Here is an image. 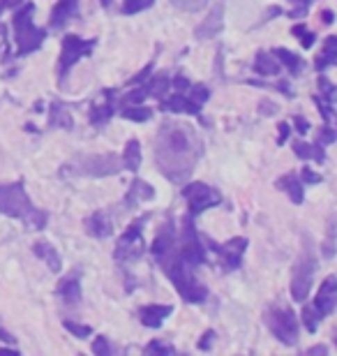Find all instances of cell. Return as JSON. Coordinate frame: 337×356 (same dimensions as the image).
Wrapping results in <instances>:
<instances>
[{"instance_id":"1","label":"cell","mask_w":337,"mask_h":356,"mask_svg":"<svg viewBox=\"0 0 337 356\" xmlns=\"http://www.w3.org/2000/svg\"><path fill=\"white\" fill-rule=\"evenodd\" d=\"M155 165L164 178L183 185L204 155V141L190 123L164 120L155 137Z\"/></svg>"},{"instance_id":"2","label":"cell","mask_w":337,"mask_h":356,"mask_svg":"<svg viewBox=\"0 0 337 356\" xmlns=\"http://www.w3.org/2000/svg\"><path fill=\"white\" fill-rule=\"evenodd\" d=\"M0 213L10 218H19L31 227V229H44L49 216L44 211L35 209V204L28 199L24 183L0 185Z\"/></svg>"},{"instance_id":"3","label":"cell","mask_w":337,"mask_h":356,"mask_svg":"<svg viewBox=\"0 0 337 356\" xmlns=\"http://www.w3.org/2000/svg\"><path fill=\"white\" fill-rule=\"evenodd\" d=\"M160 268L169 275V280L174 282L178 294H181L188 303H197L199 305V303H204L208 298V289L197 280L195 275H192V270H190L192 266L185 264L178 252L167 261V264H162Z\"/></svg>"},{"instance_id":"4","label":"cell","mask_w":337,"mask_h":356,"mask_svg":"<svg viewBox=\"0 0 337 356\" xmlns=\"http://www.w3.org/2000/svg\"><path fill=\"white\" fill-rule=\"evenodd\" d=\"M314 270H317V254H314V243L312 238L305 234L303 238V250H300L296 266H293L291 273V296L293 301L303 303L310 296L312 289V280H314Z\"/></svg>"},{"instance_id":"5","label":"cell","mask_w":337,"mask_h":356,"mask_svg":"<svg viewBox=\"0 0 337 356\" xmlns=\"http://www.w3.org/2000/svg\"><path fill=\"white\" fill-rule=\"evenodd\" d=\"M33 12H35L33 3H26L24 7H19L14 12L12 24H14V35H17V56H28L38 51L47 38V31H42V28L33 24Z\"/></svg>"},{"instance_id":"6","label":"cell","mask_w":337,"mask_h":356,"mask_svg":"<svg viewBox=\"0 0 337 356\" xmlns=\"http://www.w3.org/2000/svg\"><path fill=\"white\" fill-rule=\"evenodd\" d=\"M123 158L113 153H104V155H76L69 165L63 167L65 174H74V176H113L123 169Z\"/></svg>"},{"instance_id":"7","label":"cell","mask_w":337,"mask_h":356,"mask_svg":"<svg viewBox=\"0 0 337 356\" xmlns=\"http://www.w3.org/2000/svg\"><path fill=\"white\" fill-rule=\"evenodd\" d=\"M263 322H266L270 333L282 345L293 347L298 343V319H296V315H293L291 308H284V305L268 308L266 315H263Z\"/></svg>"},{"instance_id":"8","label":"cell","mask_w":337,"mask_h":356,"mask_svg":"<svg viewBox=\"0 0 337 356\" xmlns=\"http://www.w3.org/2000/svg\"><path fill=\"white\" fill-rule=\"evenodd\" d=\"M150 220V213H143L134 220V222L127 227L123 236L118 238V245L113 250V259L118 264H127V261L139 259L143 254V225Z\"/></svg>"},{"instance_id":"9","label":"cell","mask_w":337,"mask_h":356,"mask_svg":"<svg viewBox=\"0 0 337 356\" xmlns=\"http://www.w3.org/2000/svg\"><path fill=\"white\" fill-rule=\"evenodd\" d=\"M178 254L188 266H202L206 264V250L199 241L197 227H195V216L188 213L183 218V232H181V245H178Z\"/></svg>"},{"instance_id":"10","label":"cell","mask_w":337,"mask_h":356,"mask_svg":"<svg viewBox=\"0 0 337 356\" xmlns=\"http://www.w3.org/2000/svg\"><path fill=\"white\" fill-rule=\"evenodd\" d=\"M97 40H81L76 35H65L63 38V49H60V63H58V74H60V81L65 79L67 72L72 67L76 65L83 56H90L92 49H95Z\"/></svg>"},{"instance_id":"11","label":"cell","mask_w":337,"mask_h":356,"mask_svg":"<svg viewBox=\"0 0 337 356\" xmlns=\"http://www.w3.org/2000/svg\"><path fill=\"white\" fill-rule=\"evenodd\" d=\"M183 197L188 199L190 204V213L192 216H199V213H204L206 209H211V206H217L222 202V195L215 188L206 183H192L188 188L183 190Z\"/></svg>"},{"instance_id":"12","label":"cell","mask_w":337,"mask_h":356,"mask_svg":"<svg viewBox=\"0 0 337 356\" xmlns=\"http://www.w3.org/2000/svg\"><path fill=\"white\" fill-rule=\"evenodd\" d=\"M247 238L243 236H236L231 241H227L224 245H217L215 241H211V250H215L220 254V264L222 270H236L243 264V254L247 250Z\"/></svg>"},{"instance_id":"13","label":"cell","mask_w":337,"mask_h":356,"mask_svg":"<svg viewBox=\"0 0 337 356\" xmlns=\"http://www.w3.org/2000/svg\"><path fill=\"white\" fill-rule=\"evenodd\" d=\"M153 257L157 264H167V261L174 257V254L178 252V248H176V229H174V222L171 220H167L162 227H160V232L155 234V241H153Z\"/></svg>"},{"instance_id":"14","label":"cell","mask_w":337,"mask_h":356,"mask_svg":"<svg viewBox=\"0 0 337 356\" xmlns=\"http://www.w3.org/2000/svg\"><path fill=\"white\" fill-rule=\"evenodd\" d=\"M337 308V277L328 275L314 298V310L319 312V317H328Z\"/></svg>"},{"instance_id":"15","label":"cell","mask_w":337,"mask_h":356,"mask_svg":"<svg viewBox=\"0 0 337 356\" xmlns=\"http://www.w3.org/2000/svg\"><path fill=\"white\" fill-rule=\"evenodd\" d=\"M222 28H224V5H213L211 12H208V17L202 21V24L197 26L195 31V38L197 40H211V38H217L222 33Z\"/></svg>"},{"instance_id":"16","label":"cell","mask_w":337,"mask_h":356,"mask_svg":"<svg viewBox=\"0 0 337 356\" xmlns=\"http://www.w3.org/2000/svg\"><path fill=\"white\" fill-rule=\"evenodd\" d=\"M150 199H155L153 185H148L146 181H141V178H134L130 190H127V195L123 199V206L127 211H132L136 206H141L143 202H150Z\"/></svg>"},{"instance_id":"17","label":"cell","mask_w":337,"mask_h":356,"mask_svg":"<svg viewBox=\"0 0 337 356\" xmlns=\"http://www.w3.org/2000/svg\"><path fill=\"white\" fill-rule=\"evenodd\" d=\"M106 99L102 104H95L90 109V123L99 127V125H106L111 120V116L116 113V102H118V90H104Z\"/></svg>"},{"instance_id":"18","label":"cell","mask_w":337,"mask_h":356,"mask_svg":"<svg viewBox=\"0 0 337 356\" xmlns=\"http://www.w3.org/2000/svg\"><path fill=\"white\" fill-rule=\"evenodd\" d=\"M171 312H174V305L150 303V305H143L139 310V319L143 326H148V329H160L162 322L171 315Z\"/></svg>"},{"instance_id":"19","label":"cell","mask_w":337,"mask_h":356,"mask_svg":"<svg viewBox=\"0 0 337 356\" xmlns=\"http://www.w3.org/2000/svg\"><path fill=\"white\" fill-rule=\"evenodd\" d=\"M162 111H174V113H192V116H202V106L195 104L185 92H176L174 97H162Z\"/></svg>"},{"instance_id":"20","label":"cell","mask_w":337,"mask_h":356,"mask_svg":"<svg viewBox=\"0 0 337 356\" xmlns=\"http://www.w3.org/2000/svg\"><path fill=\"white\" fill-rule=\"evenodd\" d=\"M85 232L95 238H109L113 234V225H111V220L104 211H97L85 220Z\"/></svg>"},{"instance_id":"21","label":"cell","mask_w":337,"mask_h":356,"mask_svg":"<svg viewBox=\"0 0 337 356\" xmlns=\"http://www.w3.org/2000/svg\"><path fill=\"white\" fill-rule=\"evenodd\" d=\"M76 12H79V0H58L54 5L49 24H51V28H63L72 17H76Z\"/></svg>"},{"instance_id":"22","label":"cell","mask_w":337,"mask_h":356,"mask_svg":"<svg viewBox=\"0 0 337 356\" xmlns=\"http://www.w3.org/2000/svg\"><path fill=\"white\" fill-rule=\"evenodd\" d=\"M277 188L279 190H284L286 195H289V199L293 204H303V199H305V190H303V183L298 181V176L296 174H286L282 176L277 181Z\"/></svg>"},{"instance_id":"23","label":"cell","mask_w":337,"mask_h":356,"mask_svg":"<svg viewBox=\"0 0 337 356\" xmlns=\"http://www.w3.org/2000/svg\"><path fill=\"white\" fill-rule=\"evenodd\" d=\"M58 296L67 305H79V303H81V284H79L76 275H69V277H65V280L58 284Z\"/></svg>"},{"instance_id":"24","label":"cell","mask_w":337,"mask_h":356,"mask_svg":"<svg viewBox=\"0 0 337 356\" xmlns=\"http://www.w3.org/2000/svg\"><path fill=\"white\" fill-rule=\"evenodd\" d=\"M33 252L38 254V257L44 261V264L54 270V273H58V270L63 268V261H60V254L56 252V248L54 245H49L44 243V241H40V243H35L33 245Z\"/></svg>"},{"instance_id":"25","label":"cell","mask_w":337,"mask_h":356,"mask_svg":"<svg viewBox=\"0 0 337 356\" xmlns=\"http://www.w3.org/2000/svg\"><path fill=\"white\" fill-rule=\"evenodd\" d=\"M254 70H256V74H261V76H277L282 72V65H279V60H275L272 54L259 51L254 58Z\"/></svg>"},{"instance_id":"26","label":"cell","mask_w":337,"mask_h":356,"mask_svg":"<svg viewBox=\"0 0 337 356\" xmlns=\"http://www.w3.org/2000/svg\"><path fill=\"white\" fill-rule=\"evenodd\" d=\"M272 56L279 58V65H284L286 70H289L291 76H298L305 70V60L300 58V56L293 54V51H289V49H275Z\"/></svg>"},{"instance_id":"27","label":"cell","mask_w":337,"mask_h":356,"mask_svg":"<svg viewBox=\"0 0 337 356\" xmlns=\"http://www.w3.org/2000/svg\"><path fill=\"white\" fill-rule=\"evenodd\" d=\"M337 63V38H326L324 42V49H321V54L317 56V60H314V67L319 70V72H324L331 65Z\"/></svg>"},{"instance_id":"28","label":"cell","mask_w":337,"mask_h":356,"mask_svg":"<svg viewBox=\"0 0 337 356\" xmlns=\"http://www.w3.org/2000/svg\"><path fill=\"white\" fill-rule=\"evenodd\" d=\"M293 153L298 155L300 160H317L319 165H324L326 162V153H324V146L319 144H305V141H296V144H293Z\"/></svg>"},{"instance_id":"29","label":"cell","mask_w":337,"mask_h":356,"mask_svg":"<svg viewBox=\"0 0 337 356\" xmlns=\"http://www.w3.org/2000/svg\"><path fill=\"white\" fill-rule=\"evenodd\" d=\"M49 125L51 127H63V130H72V116L69 109L63 102H54L51 104V116H49Z\"/></svg>"},{"instance_id":"30","label":"cell","mask_w":337,"mask_h":356,"mask_svg":"<svg viewBox=\"0 0 337 356\" xmlns=\"http://www.w3.org/2000/svg\"><path fill=\"white\" fill-rule=\"evenodd\" d=\"M123 165L130 169V172H139V167H141V144L136 139H130L125 144Z\"/></svg>"},{"instance_id":"31","label":"cell","mask_w":337,"mask_h":356,"mask_svg":"<svg viewBox=\"0 0 337 356\" xmlns=\"http://www.w3.org/2000/svg\"><path fill=\"white\" fill-rule=\"evenodd\" d=\"M120 116L127 118V120H136V123H146V120L153 116V109L132 104V106H123V109H120Z\"/></svg>"},{"instance_id":"32","label":"cell","mask_w":337,"mask_h":356,"mask_svg":"<svg viewBox=\"0 0 337 356\" xmlns=\"http://www.w3.org/2000/svg\"><path fill=\"white\" fill-rule=\"evenodd\" d=\"M335 245H337V238H335V220H331V225H328V236H326L324 243H321V254H324V259H333L335 257Z\"/></svg>"},{"instance_id":"33","label":"cell","mask_w":337,"mask_h":356,"mask_svg":"<svg viewBox=\"0 0 337 356\" xmlns=\"http://www.w3.org/2000/svg\"><path fill=\"white\" fill-rule=\"evenodd\" d=\"M188 97L192 99L195 104L204 106L208 99H211V90H208V86H204V83H197V86H190L188 88Z\"/></svg>"},{"instance_id":"34","label":"cell","mask_w":337,"mask_h":356,"mask_svg":"<svg viewBox=\"0 0 337 356\" xmlns=\"http://www.w3.org/2000/svg\"><path fill=\"white\" fill-rule=\"evenodd\" d=\"M291 33L300 40V44H303V49H312V44L317 42V38H314V33L307 31V26H305V24H296V26L291 28Z\"/></svg>"},{"instance_id":"35","label":"cell","mask_w":337,"mask_h":356,"mask_svg":"<svg viewBox=\"0 0 337 356\" xmlns=\"http://www.w3.org/2000/svg\"><path fill=\"white\" fill-rule=\"evenodd\" d=\"M300 317H303V326H305V329L307 331H310V333H314V331H317V326H319V312L317 310H314V305H305V308H303V315H300Z\"/></svg>"},{"instance_id":"36","label":"cell","mask_w":337,"mask_h":356,"mask_svg":"<svg viewBox=\"0 0 337 356\" xmlns=\"http://www.w3.org/2000/svg\"><path fill=\"white\" fill-rule=\"evenodd\" d=\"M153 5H155V0H123L120 12H123V14H136V12L148 10V7H153Z\"/></svg>"},{"instance_id":"37","label":"cell","mask_w":337,"mask_h":356,"mask_svg":"<svg viewBox=\"0 0 337 356\" xmlns=\"http://www.w3.org/2000/svg\"><path fill=\"white\" fill-rule=\"evenodd\" d=\"M171 3L183 12H199V10H204L211 0H171Z\"/></svg>"},{"instance_id":"38","label":"cell","mask_w":337,"mask_h":356,"mask_svg":"<svg viewBox=\"0 0 337 356\" xmlns=\"http://www.w3.org/2000/svg\"><path fill=\"white\" fill-rule=\"evenodd\" d=\"M63 326H65V329H67L74 338H88L90 333H92L90 326H85V324H76V322H72V319H65V322H63Z\"/></svg>"},{"instance_id":"39","label":"cell","mask_w":337,"mask_h":356,"mask_svg":"<svg viewBox=\"0 0 337 356\" xmlns=\"http://www.w3.org/2000/svg\"><path fill=\"white\" fill-rule=\"evenodd\" d=\"M146 354H162V356H169V354H174V347L171 345H164L160 343V340H153L150 345H146V350H143Z\"/></svg>"},{"instance_id":"40","label":"cell","mask_w":337,"mask_h":356,"mask_svg":"<svg viewBox=\"0 0 337 356\" xmlns=\"http://www.w3.org/2000/svg\"><path fill=\"white\" fill-rule=\"evenodd\" d=\"M317 141L321 146H328V144H333V141H337V132L335 130H331V127H321L319 130V134H317Z\"/></svg>"},{"instance_id":"41","label":"cell","mask_w":337,"mask_h":356,"mask_svg":"<svg viewBox=\"0 0 337 356\" xmlns=\"http://www.w3.org/2000/svg\"><path fill=\"white\" fill-rule=\"evenodd\" d=\"M319 90H321V97H328V99H335L333 95H335V92H337V88L333 86V83L331 81H328L326 79V76H319Z\"/></svg>"},{"instance_id":"42","label":"cell","mask_w":337,"mask_h":356,"mask_svg":"<svg viewBox=\"0 0 337 356\" xmlns=\"http://www.w3.org/2000/svg\"><path fill=\"white\" fill-rule=\"evenodd\" d=\"M92 352H95L97 356H109L111 354V347H109V343H106L104 336H99L95 343H92Z\"/></svg>"},{"instance_id":"43","label":"cell","mask_w":337,"mask_h":356,"mask_svg":"<svg viewBox=\"0 0 337 356\" xmlns=\"http://www.w3.org/2000/svg\"><path fill=\"white\" fill-rule=\"evenodd\" d=\"M300 178H303V183H307V185H317V183H321V174L312 172L310 167H303V172H300Z\"/></svg>"},{"instance_id":"44","label":"cell","mask_w":337,"mask_h":356,"mask_svg":"<svg viewBox=\"0 0 337 356\" xmlns=\"http://www.w3.org/2000/svg\"><path fill=\"white\" fill-rule=\"evenodd\" d=\"M153 70H155V63H148V65L143 67L139 74H134V76H132V79H130V83H143V81L148 79L150 74H153Z\"/></svg>"},{"instance_id":"45","label":"cell","mask_w":337,"mask_h":356,"mask_svg":"<svg viewBox=\"0 0 337 356\" xmlns=\"http://www.w3.org/2000/svg\"><path fill=\"white\" fill-rule=\"evenodd\" d=\"M213 343H215V331H206L202 336V340H199V350L208 352L213 347Z\"/></svg>"},{"instance_id":"46","label":"cell","mask_w":337,"mask_h":356,"mask_svg":"<svg viewBox=\"0 0 337 356\" xmlns=\"http://www.w3.org/2000/svg\"><path fill=\"white\" fill-rule=\"evenodd\" d=\"M277 132H279V137H277V146H284V141L289 139V134H291L289 123H277Z\"/></svg>"},{"instance_id":"47","label":"cell","mask_w":337,"mask_h":356,"mask_svg":"<svg viewBox=\"0 0 337 356\" xmlns=\"http://www.w3.org/2000/svg\"><path fill=\"white\" fill-rule=\"evenodd\" d=\"M171 83H174V88H176V92H185V90H188V88L192 86V83L188 81V76H185V74H178V76H176V79H174V81H171Z\"/></svg>"},{"instance_id":"48","label":"cell","mask_w":337,"mask_h":356,"mask_svg":"<svg viewBox=\"0 0 337 356\" xmlns=\"http://www.w3.org/2000/svg\"><path fill=\"white\" fill-rule=\"evenodd\" d=\"M293 125H296L298 134H307V130H310V120L303 116H293Z\"/></svg>"},{"instance_id":"49","label":"cell","mask_w":337,"mask_h":356,"mask_svg":"<svg viewBox=\"0 0 337 356\" xmlns=\"http://www.w3.org/2000/svg\"><path fill=\"white\" fill-rule=\"evenodd\" d=\"M317 354H328V347L326 345H314V347H310V350H307V356H317Z\"/></svg>"},{"instance_id":"50","label":"cell","mask_w":337,"mask_h":356,"mask_svg":"<svg viewBox=\"0 0 337 356\" xmlns=\"http://www.w3.org/2000/svg\"><path fill=\"white\" fill-rule=\"evenodd\" d=\"M333 21H335V14H333L331 10H324V12H321V24H324V26H331Z\"/></svg>"},{"instance_id":"51","label":"cell","mask_w":337,"mask_h":356,"mask_svg":"<svg viewBox=\"0 0 337 356\" xmlns=\"http://www.w3.org/2000/svg\"><path fill=\"white\" fill-rule=\"evenodd\" d=\"M279 14H282V10H279V7H272V10L266 14V17L261 19V24H268V21H270L272 17H279Z\"/></svg>"},{"instance_id":"52","label":"cell","mask_w":337,"mask_h":356,"mask_svg":"<svg viewBox=\"0 0 337 356\" xmlns=\"http://www.w3.org/2000/svg\"><path fill=\"white\" fill-rule=\"evenodd\" d=\"M0 340H3V343H14V338L5 329H0Z\"/></svg>"},{"instance_id":"53","label":"cell","mask_w":337,"mask_h":356,"mask_svg":"<svg viewBox=\"0 0 337 356\" xmlns=\"http://www.w3.org/2000/svg\"><path fill=\"white\" fill-rule=\"evenodd\" d=\"M291 5H296V7H307L310 3H314V0H289Z\"/></svg>"},{"instance_id":"54","label":"cell","mask_w":337,"mask_h":356,"mask_svg":"<svg viewBox=\"0 0 337 356\" xmlns=\"http://www.w3.org/2000/svg\"><path fill=\"white\" fill-rule=\"evenodd\" d=\"M21 3H24V0H5V7H12V10H17Z\"/></svg>"},{"instance_id":"55","label":"cell","mask_w":337,"mask_h":356,"mask_svg":"<svg viewBox=\"0 0 337 356\" xmlns=\"http://www.w3.org/2000/svg\"><path fill=\"white\" fill-rule=\"evenodd\" d=\"M259 109H261V111H275V104H270V102L266 104V102H263V104L259 106Z\"/></svg>"},{"instance_id":"56","label":"cell","mask_w":337,"mask_h":356,"mask_svg":"<svg viewBox=\"0 0 337 356\" xmlns=\"http://www.w3.org/2000/svg\"><path fill=\"white\" fill-rule=\"evenodd\" d=\"M3 44H5V28L0 26V49H3Z\"/></svg>"},{"instance_id":"57","label":"cell","mask_w":337,"mask_h":356,"mask_svg":"<svg viewBox=\"0 0 337 356\" xmlns=\"http://www.w3.org/2000/svg\"><path fill=\"white\" fill-rule=\"evenodd\" d=\"M111 3H113V0H99V5H102V7H111Z\"/></svg>"},{"instance_id":"58","label":"cell","mask_w":337,"mask_h":356,"mask_svg":"<svg viewBox=\"0 0 337 356\" xmlns=\"http://www.w3.org/2000/svg\"><path fill=\"white\" fill-rule=\"evenodd\" d=\"M5 10V0H0V12H3Z\"/></svg>"},{"instance_id":"59","label":"cell","mask_w":337,"mask_h":356,"mask_svg":"<svg viewBox=\"0 0 337 356\" xmlns=\"http://www.w3.org/2000/svg\"><path fill=\"white\" fill-rule=\"evenodd\" d=\"M335 345H337V336H335Z\"/></svg>"}]
</instances>
